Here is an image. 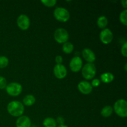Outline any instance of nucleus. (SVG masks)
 Listing matches in <instances>:
<instances>
[{
  "label": "nucleus",
  "instance_id": "f03ea898",
  "mask_svg": "<svg viewBox=\"0 0 127 127\" xmlns=\"http://www.w3.org/2000/svg\"><path fill=\"white\" fill-rule=\"evenodd\" d=\"M113 110L118 116L122 118L127 117V102L125 99H119L115 102Z\"/></svg>",
  "mask_w": 127,
  "mask_h": 127
},
{
  "label": "nucleus",
  "instance_id": "f8f14e48",
  "mask_svg": "<svg viewBox=\"0 0 127 127\" xmlns=\"http://www.w3.org/2000/svg\"><path fill=\"white\" fill-rule=\"evenodd\" d=\"M82 56L83 58L88 62V63H93L96 59V56H95L94 52L90 48H86L83 50L82 51Z\"/></svg>",
  "mask_w": 127,
  "mask_h": 127
},
{
  "label": "nucleus",
  "instance_id": "7ed1b4c3",
  "mask_svg": "<svg viewBox=\"0 0 127 127\" xmlns=\"http://www.w3.org/2000/svg\"><path fill=\"white\" fill-rule=\"evenodd\" d=\"M96 67L93 63H86L81 69L82 76L87 80L93 79L96 74Z\"/></svg>",
  "mask_w": 127,
  "mask_h": 127
},
{
  "label": "nucleus",
  "instance_id": "39448f33",
  "mask_svg": "<svg viewBox=\"0 0 127 127\" xmlns=\"http://www.w3.org/2000/svg\"><path fill=\"white\" fill-rule=\"evenodd\" d=\"M5 89L8 95L12 97H16L22 93V86L19 83L14 82L7 84Z\"/></svg>",
  "mask_w": 127,
  "mask_h": 127
},
{
  "label": "nucleus",
  "instance_id": "4be33fe9",
  "mask_svg": "<svg viewBox=\"0 0 127 127\" xmlns=\"http://www.w3.org/2000/svg\"><path fill=\"white\" fill-rule=\"evenodd\" d=\"M40 2L46 7H52L55 6L57 1L56 0H42Z\"/></svg>",
  "mask_w": 127,
  "mask_h": 127
},
{
  "label": "nucleus",
  "instance_id": "393cba45",
  "mask_svg": "<svg viewBox=\"0 0 127 127\" xmlns=\"http://www.w3.org/2000/svg\"><path fill=\"white\" fill-rule=\"evenodd\" d=\"M100 81L99 80V79H93V81H92L91 82V86L93 87H95V88H96V87H98L99 85H100Z\"/></svg>",
  "mask_w": 127,
  "mask_h": 127
},
{
  "label": "nucleus",
  "instance_id": "dca6fc26",
  "mask_svg": "<svg viewBox=\"0 0 127 127\" xmlns=\"http://www.w3.org/2000/svg\"><path fill=\"white\" fill-rule=\"evenodd\" d=\"M97 25L100 29H104L108 25V19L104 16H100L97 21Z\"/></svg>",
  "mask_w": 127,
  "mask_h": 127
},
{
  "label": "nucleus",
  "instance_id": "20e7f679",
  "mask_svg": "<svg viewBox=\"0 0 127 127\" xmlns=\"http://www.w3.org/2000/svg\"><path fill=\"white\" fill-rule=\"evenodd\" d=\"M53 16L56 20L59 22H66L69 19L70 14L64 7H58L53 11Z\"/></svg>",
  "mask_w": 127,
  "mask_h": 127
},
{
  "label": "nucleus",
  "instance_id": "9b49d317",
  "mask_svg": "<svg viewBox=\"0 0 127 127\" xmlns=\"http://www.w3.org/2000/svg\"><path fill=\"white\" fill-rule=\"evenodd\" d=\"M78 89L81 93L84 95H88L93 91V86L87 81H82L78 85Z\"/></svg>",
  "mask_w": 127,
  "mask_h": 127
},
{
  "label": "nucleus",
  "instance_id": "b1692460",
  "mask_svg": "<svg viewBox=\"0 0 127 127\" xmlns=\"http://www.w3.org/2000/svg\"><path fill=\"white\" fill-rule=\"evenodd\" d=\"M121 54L122 55L123 57H127V42H125L124 44L122 45L121 48Z\"/></svg>",
  "mask_w": 127,
  "mask_h": 127
},
{
  "label": "nucleus",
  "instance_id": "1a4fd4ad",
  "mask_svg": "<svg viewBox=\"0 0 127 127\" xmlns=\"http://www.w3.org/2000/svg\"><path fill=\"white\" fill-rule=\"evenodd\" d=\"M69 68L74 73H77L81 70L83 68V60L79 56H76L71 58L69 62Z\"/></svg>",
  "mask_w": 127,
  "mask_h": 127
},
{
  "label": "nucleus",
  "instance_id": "4468645a",
  "mask_svg": "<svg viewBox=\"0 0 127 127\" xmlns=\"http://www.w3.org/2000/svg\"><path fill=\"white\" fill-rule=\"evenodd\" d=\"M100 80L102 83H105V84H108V83H110L114 80V74L110 72H106V73H104L100 75Z\"/></svg>",
  "mask_w": 127,
  "mask_h": 127
},
{
  "label": "nucleus",
  "instance_id": "cd10ccee",
  "mask_svg": "<svg viewBox=\"0 0 127 127\" xmlns=\"http://www.w3.org/2000/svg\"><path fill=\"white\" fill-rule=\"evenodd\" d=\"M121 4L123 7L125 8V9H127V0H122Z\"/></svg>",
  "mask_w": 127,
  "mask_h": 127
},
{
  "label": "nucleus",
  "instance_id": "a878e982",
  "mask_svg": "<svg viewBox=\"0 0 127 127\" xmlns=\"http://www.w3.org/2000/svg\"><path fill=\"white\" fill-rule=\"evenodd\" d=\"M63 61V57L61 55H57L55 57V62L57 63V64H62Z\"/></svg>",
  "mask_w": 127,
  "mask_h": 127
},
{
  "label": "nucleus",
  "instance_id": "6ab92c4d",
  "mask_svg": "<svg viewBox=\"0 0 127 127\" xmlns=\"http://www.w3.org/2000/svg\"><path fill=\"white\" fill-rule=\"evenodd\" d=\"M62 50L66 54H70L74 50V45L72 43L69 42H67L63 43L62 47Z\"/></svg>",
  "mask_w": 127,
  "mask_h": 127
},
{
  "label": "nucleus",
  "instance_id": "6e6552de",
  "mask_svg": "<svg viewBox=\"0 0 127 127\" xmlns=\"http://www.w3.org/2000/svg\"><path fill=\"white\" fill-rule=\"evenodd\" d=\"M17 25L22 31H27L31 25L29 17L26 14H21L17 19Z\"/></svg>",
  "mask_w": 127,
  "mask_h": 127
},
{
  "label": "nucleus",
  "instance_id": "bb28decb",
  "mask_svg": "<svg viewBox=\"0 0 127 127\" xmlns=\"http://www.w3.org/2000/svg\"><path fill=\"white\" fill-rule=\"evenodd\" d=\"M56 121H57V124H59V125H63L64 123V119H63L62 117H58L57 119V120H56Z\"/></svg>",
  "mask_w": 127,
  "mask_h": 127
},
{
  "label": "nucleus",
  "instance_id": "f3484780",
  "mask_svg": "<svg viewBox=\"0 0 127 127\" xmlns=\"http://www.w3.org/2000/svg\"><path fill=\"white\" fill-rule=\"evenodd\" d=\"M43 125L44 127H57V123L53 118L47 117L43 120Z\"/></svg>",
  "mask_w": 127,
  "mask_h": 127
},
{
  "label": "nucleus",
  "instance_id": "0eeeda50",
  "mask_svg": "<svg viewBox=\"0 0 127 127\" xmlns=\"http://www.w3.org/2000/svg\"><path fill=\"white\" fill-rule=\"evenodd\" d=\"M99 38L102 43L104 44H109L111 43L114 38V35L111 30L105 28L102 30L99 34Z\"/></svg>",
  "mask_w": 127,
  "mask_h": 127
},
{
  "label": "nucleus",
  "instance_id": "f257e3e1",
  "mask_svg": "<svg viewBox=\"0 0 127 127\" xmlns=\"http://www.w3.org/2000/svg\"><path fill=\"white\" fill-rule=\"evenodd\" d=\"M7 110L11 116L19 117L22 116L24 112V105L21 102L13 100L7 104Z\"/></svg>",
  "mask_w": 127,
  "mask_h": 127
},
{
  "label": "nucleus",
  "instance_id": "ddd939ff",
  "mask_svg": "<svg viewBox=\"0 0 127 127\" xmlns=\"http://www.w3.org/2000/svg\"><path fill=\"white\" fill-rule=\"evenodd\" d=\"M31 120L29 117L26 115L18 117L16 122V127H31Z\"/></svg>",
  "mask_w": 127,
  "mask_h": 127
},
{
  "label": "nucleus",
  "instance_id": "9d476101",
  "mask_svg": "<svg viewBox=\"0 0 127 127\" xmlns=\"http://www.w3.org/2000/svg\"><path fill=\"white\" fill-rule=\"evenodd\" d=\"M53 74L58 79H64L67 75L66 68L62 64H56L53 68Z\"/></svg>",
  "mask_w": 127,
  "mask_h": 127
},
{
  "label": "nucleus",
  "instance_id": "2eb2a0df",
  "mask_svg": "<svg viewBox=\"0 0 127 127\" xmlns=\"http://www.w3.org/2000/svg\"><path fill=\"white\" fill-rule=\"evenodd\" d=\"M35 102V97L32 94L26 95L23 99V105L30 107L33 105Z\"/></svg>",
  "mask_w": 127,
  "mask_h": 127
},
{
  "label": "nucleus",
  "instance_id": "423d86ee",
  "mask_svg": "<svg viewBox=\"0 0 127 127\" xmlns=\"http://www.w3.org/2000/svg\"><path fill=\"white\" fill-rule=\"evenodd\" d=\"M54 38L58 43H64L69 39V33L64 28H58L54 32Z\"/></svg>",
  "mask_w": 127,
  "mask_h": 127
},
{
  "label": "nucleus",
  "instance_id": "5701e85b",
  "mask_svg": "<svg viewBox=\"0 0 127 127\" xmlns=\"http://www.w3.org/2000/svg\"><path fill=\"white\" fill-rule=\"evenodd\" d=\"M7 80L3 76H0V89H6L7 86Z\"/></svg>",
  "mask_w": 127,
  "mask_h": 127
},
{
  "label": "nucleus",
  "instance_id": "aec40b11",
  "mask_svg": "<svg viewBox=\"0 0 127 127\" xmlns=\"http://www.w3.org/2000/svg\"><path fill=\"white\" fill-rule=\"evenodd\" d=\"M119 19L123 25L125 26H127V9H124L120 12Z\"/></svg>",
  "mask_w": 127,
  "mask_h": 127
},
{
  "label": "nucleus",
  "instance_id": "412c9836",
  "mask_svg": "<svg viewBox=\"0 0 127 127\" xmlns=\"http://www.w3.org/2000/svg\"><path fill=\"white\" fill-rule=\"evenodd\" d=\"M9 64V59L5 56L0 57V69L7 67Z\"/></svg>",
  "mask_w": 127,
  "mask_h": 127
},
{
  "label": "nucleus",
  "instance_id": "c756f323",
  "mask_svg": "<svg viewBox=\"0 0 127 127\" xmlns=\"http://www.w3.org/2000/svg\"><path fill=\"white\" fill-rule=\"evenodd\" d=\"M127 63H126V64H125V71H127Z\"/></svg>",
  "mask_w": 127,
  "mask_h": 127
},
{
  "label": "nucleus",
  "instance_id": "a211bd4d",
  "mask_svg": "<svg viewBox=\"0 0 127 127\" xmlns=\"http://www.w3.org/2000/svg\"><path fill=\"white\" fill-rule=\"evenodd\" d=\"M113 111H114V110H113L112 107H111L110 105H106L102 108L101 112H100V114L104 117H109L112 115Z\"/></svg>",
  "mask_w": 127,
  "mask_h": 127
},
{
  "label": "nucleus",
  "instance_id": "c85d7f7f",
  "mask_svg": "<svg viewBox=\"0 0 127 127\" xmlns=\"http://www.w3.org/2000/svg\"><path fill=\"white\" fill-rule=\"evenodd\" d=\"M57 127H68L67 125H64V124H63V125H58V126H57Z\"/></svg>",
  "mask_w": 127,
  "mask_h": 127
}]
</instances>
